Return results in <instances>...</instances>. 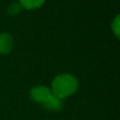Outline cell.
Here are the masks:
<instances>
[{"mask_svg": "<svg viewBox=\"0 0 120 120\" xmlns=\"http://www.w3.org/2000/svg\"><path fill=\"white\" fill-rule=\"evenodd\" d=\"M52 88L53 95L64 98L72 95L77 90L78 81L71 74H60L53 79Z\"/></svg>", "mask_w": 120, "mask_h": 120, "instance_id": "obj_1", "label": "cell"}, {"mask_svg": "<svg viewBox=\"0 0 120 120\" xmlns=\"http://www.w3.org/2000/svg\"><path fill=\"white\" fill-rule=\"evenodd\" d=\"M52 95L50 89L46 86H42V85H38L32 88L31 92H30V97L31 98L38 103H44L48 98Z\"/></svg>", "mask_w": 120, "mask_h": 120, "instance_id": "obj_2", "label": "cell"}, {"mask_svg": "<svg viewBox=\"0 0 120 120\" xmlns=\"http://www.w3.org/2000/svg\"><path fill=\"white\" fill-rule=\"evenodd\" d=\"M13 46V38L8 33L0 34V53L6 54L10 52Z\"/></svg>", "mask_w": 120, "mask_h": 120, "instance_id": "obj_3", "label": "cell"}, {"mask_svg": "<svg viewBox=\"0 0 120 120\" xmlns=\"http://www.w3.org/2000/svg\"><path fill=\"white\" fill-rule=\"evenodd\" d=\"M43 105H44V107L47 110H50V111H59L63 107V101H62V98H60L57 96L52 94L48 98V99L43 103Z\"/></svg>", "mask_w": 120, "mask_h": 120, "instance_id": "obj_4", "label": "cell"}, {"mask_svg": "<svg viewBox=\"0 0 120 120\" xmlns=\"http://www.w3.org/2000/svg\"><path fill=\"white\" fill-rule=\"evenodd\" d=\"M20 3L23 8L27 9H32L39 8L44 3V0H20Z\"/></svg>", "mask_w": 120, "mask_h": 120, "instance_id": "obj_5", "label": "cell"}, {"mask_svg": "<svg viewBox=\"0 0 120 120\" xmlns=\"http://www.w3.org/2000/svg\"><path fill=\"white\" fill-rule=\"evenodd\" d=\"M112 31L113 33L115 34L116 38L119 37V32H120V23H119V15H116V17L114 18L113 22H112Z\"/></svg>", "mask_w": 120, "mask_h": 120, "instance_id": "obj_6", "label": "cell"}, {"mask_svg": "<svg viewBox=\"0 0 120 120\" xmlns=\"http://www.w3.org/2000/svg\"><path fill=\"white\" fill-rule=\"evenodd\" d=\"M20 8H21L20 5H19L18 3L13 2V3H11V4L8 6V13L11 14V15H16V14L20 11Z\"/></svg>", "mask_w": 120, "mask_h": 120, "instance_id": "obj_7", "label": "cell"}]
</instances>
